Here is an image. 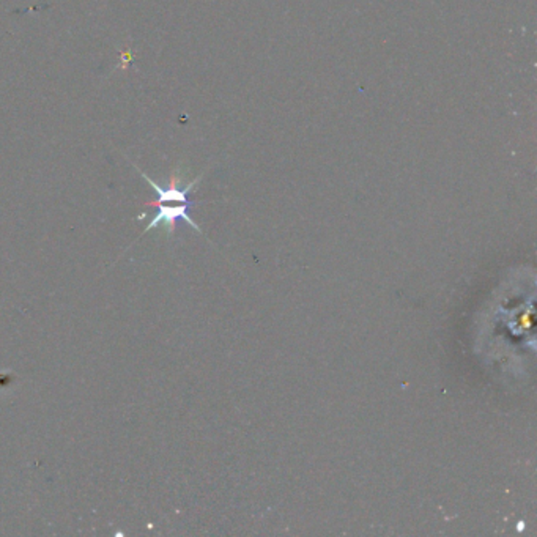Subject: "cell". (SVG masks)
<instances>
[{"mask_svg":"<svg viewBox=\"0 0 537 537\" xmlns=\"http://www.w3.org/2000/svg\"><path fill=\"white\" fill-rule=\"evenodd\" d=\"M145 205H148V207H156L158 211H156V215L152 217V221L148 222L147 229L143 230V235L150 232L152 229L161 226V224L164 227H167L169 234H173L175 226H177L178 221H185L188 226H191L192 229H196L197 232L202 234L201 227L192 221V217L188 213L192 202H156L155 201V202H147Z\"/></svg>","mask_w":537,"mask_h":537,"instance_id":"1","label":"cell"}]
</instances>
